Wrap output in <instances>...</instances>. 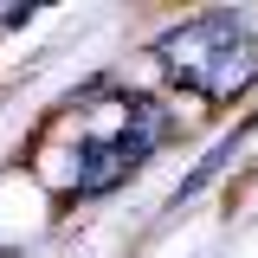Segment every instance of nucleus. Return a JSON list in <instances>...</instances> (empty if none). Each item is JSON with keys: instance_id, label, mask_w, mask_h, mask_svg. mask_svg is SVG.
<instances>
[{"instance_id": "1", "label": "nucleus", "mask_w": 258, "mask_h": 258, "mask_svg": "<svg viewBox=\"0 0 258 258\" xmlns=\"http://www.w3.org/2000/svg\"><path fill=\"white\" fill-rule=\"evenodd\" d=\"M155 58L187 84L200 91L207 103H232L258 78V39L232 13H207V20H187V26L161 32L155 39Z\"/></svg>"}, {"instance_id": "2", "label": "nucleus", "mask_w": 258, "mask_h": 258, "mask_svg": "<svg viewBox=\"0 0 258 258\" xmlns=\"http://www.w3.org/2000/svg\"><path fill=\"white\" fill-rule=\"evenodd\" d=\"M252 123H258V116H245V123H239V129H232V136H226V142H220V149H213V155H207V161H200V168H194V174H187V181H181V187H174V207H181V200H194V194L207 187V181H213V174H220L226 161L239 155V142H245V136H252Z\"/></svg>"}]
</instances>
